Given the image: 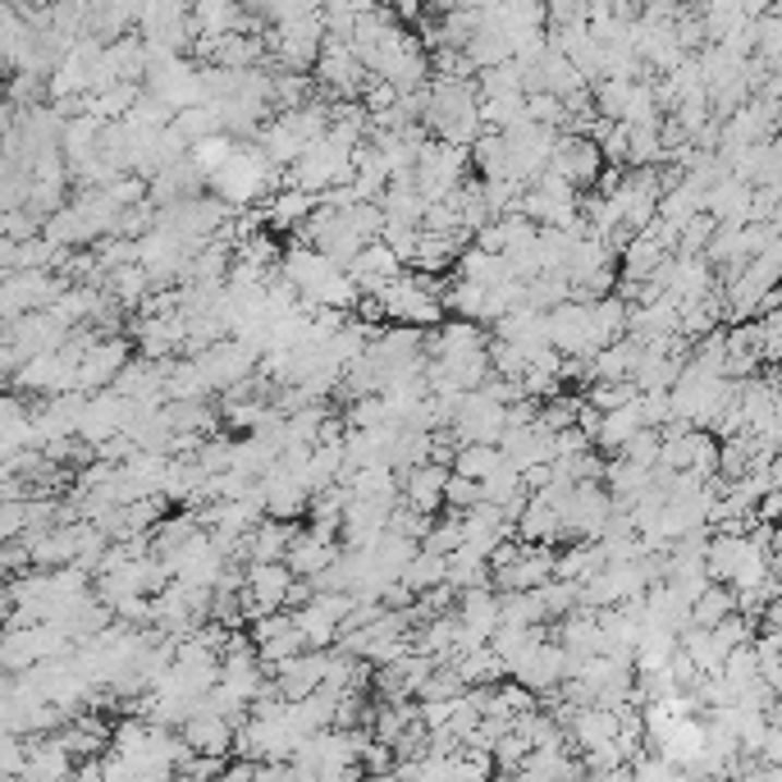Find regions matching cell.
Instances as JSON below:
<instances>
[{
    "label": "cell",
    "mask_w": 782,
    "mask_h": 782,
    "mask_svg": "<svg viewBox=\"0 0 782 782\" xmlns=\"http://www.w3.org/2000/svg\"><path fill=\"white\" fill-rule=\"evenodd\" d=\"M462 544V531H458V517H448V521H435L431 517V527L421 531V540H417V550H425V554H440V558H448Z\"/></svg>",
    "instance_id": "obj_7"
},
{
    "label": "cell",
    "mask_w": 782,
    "mask_h": 782,
    "mask_svg": "<svg viewBox=\"0 0 782 782\" xmlns=\"http://www.w3.org/2000/svg\"><path fill=\"white\" fill-rule=\"evenodd\" d=\"M500 462H504L500 444H458V448H454V458H448V471H458V477H471V481H485Z\"/></svg>",
    "instance_id": "obj_5"
},
{
    "label": "cell",
    "mask_w": 782,
    "mask_h": 782,
    "mask_svg": "<svg viewBox=\"0 0 782 782\" xmlns=\"http://www.w3.org/2000/svg\"><path fill=\"white\" fill-rule=\"evenodd\" d=\"M618 458H627V462H636V467H654V462H659V431L641 425L636 435H627V440H623Z\"/></svg>",
    "instance_id": "obj_9"
},
{
    "label": "cell",
    "mask_w": 782,
    "mask_h": 782,
    "mask_svg": "<svg viewBox=\"0 0 782 782\" xmlns=\"http://www.w3.org/2000/svg\"><path fill=\"white\" fill-rule=\"evenodd\" d=\"M727 613H737V595H732V586L709 581L700 595L691 600V627H714V623L727 618Z\"/></svg>",
    "instance_id": "obj_4"
},
{
    "label": "cell",
    "mask_w": 782,
    "mask_h": 782,
    "mask_svg": "<svg viewBox=\"0 0 782 782\" xmlns=\"http://www.w3.org/2000/svg\"><path fill=\"white\" fill-rule=\"evenodd\" d=\"M444 477H448L444 462H421L412 471H402L398 477V500L421 508V513H440L444 508Z\"/></svg>",
    "instance_id": "obj_2"
},
{
    "label": "cell",
    "mask_w": 782,
    "mask_h": 782,
    "mask_svg": "<svg viewBox=\"0 0 782 782\" xmlns=\"http://www.w3.org/2000/svg\"><path fill=\"white\" fill-rule=\"evenodd\" d=\"M398 581L408 586L412 595H421V590H431V586H440V581H444V558H440V554L417 550L408 563L398 567Z\"/></svg>",
    "instance_id": "obj_6"
},
{
    "label": "cell",
    "mask_w": 782,
    "mask_h": 782,
    "mask_svg": "<svg viewBox=\"0 0 782 782\" xmlns=\"http://www.w3.org/2000/svg\"><path fill=\"white\" fill-rule=\"evenodd\" d=\"M348 279L358 284V293H375V289H385V284L402 270V261L389 252V243H381V239H371V243H362L358 248V256L348 261Z\"/></svg>",
    "instance_id": "obj_1"
},
{
    "label": "cell",
    "mask_w": 782,
    "mask_h": 782,
    "mask_svg": "<svg viewBox=\"0 0 782 782\" xmlns=\"http://www.w3.org/2000/svg\"><path fill=\"white\" fill-rule=\"evenodd\" d=\"M471 504H481V481H471V477H458V471H448L444 477V508L448 513H467Z\"/></svg>",
    "instance_id": "obj_8"
},
{
    "label": "cell",
    "mask_w": 782,
    "mask_h": 782,
    "mask_svg": "<svg viewBox=\"0 0 782 782\" xmlns=\"http://www.w3.org/2000/svg\"><path fill=\"white\" fill-rule=\"evenodd\" d=\"M312 210H316V193H306V188H279V193H270V202L261 206V216L275 229H298Z\"/></svg>",
    "instance_id": "obj_3"
}]
</instances>
